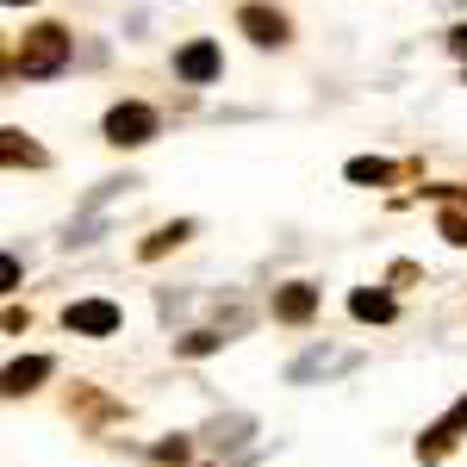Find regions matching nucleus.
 Here are the masks:
<instances>
[{
    "label": "nucleus",
    "instance_id": "obj_8",
    "mask_svg": "<svg viewBox=\"0 0 467 467\" xmlns=\"http://www.w3.org/2000/svg\"><path fill=\"white\" fill-rule=\"evenodd\" d=\"M349 312H356L361 324H387V318H393V312H399V306H393V293H374V287H356V293H349Z\"/></svg>",
    "mask_w": 467,
    "mask_h": 467
},
{
    "label": "nucleus",
    "instance_id": "obj_1",
    "mask_svg": "<svg viewBox=\"0 0 467 467\" xmlns=\"http://www.w3.org/2000/svg\"><path fill=\"white\" fill-rule=\"evenodd\" d=\"M63 63H69V32H63V26H32V32H26V44L13 50V69L32 75V81L63 75Z\"/></svg>",
    "mask_w": 467,
    "mask_h": 467
},
{
    "label": "nucleus",
    "instance_id": "obj_4",
    "mask_svg": "<svg viewBox=\"0 0 467 467\" xmlns=\"http://www.w3.org/2000/svg\"><path fill=\"white\" fill-rule=\"evenodd\" d=\"M237 26H244V37L262 44V50H268V44H287V13H275V6H244Z\"/></svg>",
    "mask_w": 467,
    "mask_h": 467
},
{
    "label": "nucleus",
    "instance_id": "obj_12",
    "mask_svg": "<svg viewBox=\"0 0 467 467\" xmlns=\"http://www.w3.org/2000/svg\"><path fill=\"white\" fill-rule=\"evenodd\" d=\"M436 231L462 250V244H467V213H455V206H449V213H436Z\"/></svg>",
    "mask_w": 467,
    "mask_h": 467
},
{
    "label": "nucleus",
    "instance_id": "obj_15",
    "mask_svg": "<svg viewBox=\"0 0 467 467\" xmlns=\"http://www.w3.org/2000/svg\"><path fill=\"white\" fill-rule=\"evenodd\" d=\"M150 455H156V462H187V436H169V442H156Z\"/></svg>",
    "mask_w": 467,
    "mask_h": 467
},
{
    "label": "nucleus",
    "instance_id": "obj_2",
    "mask_svg": "<svg viewBox=\"0 0 467 467\" xmlns=\"http://www.w3.org/2000/svg\"><path fill=\"white\" fill-rule=\"evenodd\" d=\"M150 138H156V112H150L144 100H119V107L107 112V144L138 150V144H150Z\"/></svg>",
    "mask_w": 467,
    "mask_h": 467
},
{
    "label": "nucleus",
    "instance_id": "obj_14",
    "mask_svg": "<svg viewBox=\"0 0 467 467\" xmlns=\"http://www.w3.org/2000/svg\"><path fill=\"white\" fill-rule=\"evenodd\" d=\"M206 349H218L213 330H193V337H181V356H206Z\"/></svg>",
    "mask_w": 467,
    "mask_h": 467
},
{
    "label": "nucleus",
    "instance_id": "obj_10",
    "mask_svg": "<svg viewBox=\"0 0 467 467\" xmlns=\"http://www.w3.org/2000/svg\"><path fill=\"white\" fill-rule=\"evenodd\" d=\"M0 138H6V162H13V169H19V162H26V169H44V150L26 144V131H0Z\"/></svg>",
    "mask_w": 467,
    "mask_h": 467
},
{
    "label": "nucleus",
    "instance_id": "obj_3",
    "mask_svg": "<svg viewBox=\"0 0 467 467\" xmlns=\"http://www.w3.org/2000/svg\"><path fill=\"white\" fill-rule=\"evenodd\" d=\"M63 324L81 330V337H112L119 330V306L112 299H75L69 312H63Z\"/></svg>",
    "mask_w": 467,
    "mask_h": 467
},
{
    "label": "nucleus",
    "instance_id": "obj_16",
    "mask_svg": "<svg viewBox=\"0 0 467 467\" xmlns=\"http://www.w3.org/2000/svg\"><path fill=\"white\" fill-rule=\"evenodd\" d=\"M449 50H455V57H467V26H455V32H449Z\"/></svg>",
    "mask_w": 467,
    "mask_h": 467
},
{
    "label": "nucleus",
    "instance_id": "obj_11",
    "mask_svg": "<svg viewBox=\"0 0 467 467\" xmlns=\"http://www.w3.org/2000/svg\"><path fill=\"white\" fill-rule=\"evenodd\" d=\"M349 181H361V187L374 181V187H380V181H393V162H380V156H356V162H349Z\"/></svg>",
    "mask_w": 467,
    "mask_h": 467
},
{
    "label": "nucleus",
    "instance_id": "obj_5",
    "mask_svg": "<svg viewBox=\"0 0 467 467\" xmlns=\"http://www.w3.org/2000/svg\"><path fill=\"white\" fill-rule=\"evenodd\" d=\"M462 431H467V399L449 411V418H442V424H431V431L418 436V455H424V462H436L442 449H455V436H462Z\"/></svg>",
    "mask_w": 467,
    "mask_h": 467
},
{
    "label": "nucleus",
    "instance_id": "obj_6",
    "mask_svg": "<svg viewBox=\"0 0 467 467\" xmlns=\"http://www.w3.org/2000/svg\"><path fill=\"white\" fill-rule=\"evenodd\" d=\"M175 75H181V81H213V75H218V44H213V37L187 44V50L175 57Z\"/></svg>",
    "mask_w": 467,
    "mask_h": 467
},
{
    "label": "nucleus",
    "instance_id": "obj_13",
    "mask_svg": "<svg viewBox=\"0 0 467 467\" xmlns=\"http://www.w3.org/2000/svg\"><path fill=\"white\" fill-rule=\"evenodd\" d=\"M181 237H187V224H162V231H156V237L144 244V255H162V250H175Z\"/></svg>",
    "mask_w": 467,
    "mask_h": 467
},
{
    "label": "nucleus",
    "instance_id": "obj_17",
    "mask_svg": "<svg viewBox=\"0 0 467 467\" xmlns=\"http://www.w3.org/2000/svg\"><path fill=\"white\" fill-rule=\"evenodd\" d=\"M462 200H467V193H462Z\"/></svg>",
    "mask_w": 467,
    "mask_h": 467
},
{
    "label": "nucleus",
    "instance_id": "obj_9",
    "mask_svg": "<svg viewBox=\"0 0 467 467\" xmlns=\"http://www.w3.org/2000/svg\"><path fill=\"white\" fill-rule=\"evenodd\" d=\"M44 374H50V361H44V356H32V361H13V368H6V393H32V387L44 380Z\"/></svg>",
    "mask_w": 467,
    "mask_h": 467
},
{
    "label": "nucleus",
    "instance_id": "obj_7",
    "mask_svg": "<svg viewBox=\"0 0 467 467\" xmlns=\"http://www.w3.org/2000/svg\"><path fill=\"white\" fill-rule=\"evenodd\" d=\"M318 312V287H306V281H293V287L275 293V318H287V324H306Z\"/></svg>",
    "mask_w": 467,
    "mask_h": 467
}]
</instances>
